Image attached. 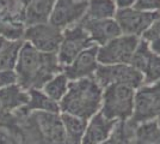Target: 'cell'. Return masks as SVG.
<instances>
[{"label":"cell","instance_id":"19","mask_svg":"<svg viewBox=\"0 0 160 144\" xmlns=\"http://www.w3.org/2000/svg\"><path fill=\"white\" fill-rule=\"evenodd\" d=\"M60 118L65 130L66 144H81L86 130L87 120L67 113H60Z\"/></svg>","mask_w":160,"mask_h":144},{"label":"cell","instance_id":"7","mask_svg":"<svg viewBox=\"0 0 160 144\" xmlns=\"http://www.w3.org/2000/svg\"><path fill=\"white\" fill-rule=\"evenodd\" d=\"M96 81L104 89L110 84H124L133 89L143 85V76L130 64L99 65L94 73Z\"/></svg>","mask_w":160,"mask_h":144},{"label":"cell","instance_id":"24","mask_svg":"<svg viewBox=\"0 0 160 144\" xmlns=\"http://www.w3.org/2000/svg\"><path fill=\"white\" fill-rule=\"evenodd\" d=\"M134 131L135 124L130 120L118 121L110 137L102 144H134Z\"/></svg>","mask_w":160,"mask_h":144},{"label":"cell","instance_id":"10","mask_svg":"<svg viewBox=\"0 0 160 144\" xmlns=\"http://www.w3.org/2000/svg\"><path fill=\"white\" fill-rule=\"evenodd\" d=\"M159 16L160 12H146L132 6L118 8L115 14V19L123 35H130L141 39L143 33Z\"/></svg>","mask_w":160,"mask_h":144},{"label":"cell","instance_id":"29","mask_svg":"<svg viewBox=\"0 0 160 144\" xmlns=\"http://www.w3.org/2000/svg\"><path fill=\"white\" fill-rule=\"evenodd\" d=\"M19 1L22 3V4H23V5H24V6L27 7V5H29V4H30L32 0H19Z\"/></svg>","mask_w":160,"mask_h":144},{"label":"cell","instance_id":"5","mask_svg":"<svg viewBox=\"0 0 160 144\" xmlns=\"http://www.w3.org/2000/svg\"><path fill=\"white\" fill-rule=\"evenodd\" d=\"M130 121L135 125L147 121L160 124V82L143 84L136 89Z\"/></svg>","mask_w":160,"mask_h":144},{"label":"cell","instance_id":"23","mask_svg":"<svg viewBox=\"0 0 160 144\" xmlns=\"http://www.w3.org/2000/svg\"><path fill=\"white\" fill-rule=\"evenodd\" d=\"M69 79L67 78V76L63 72H60L58 75H55L53 78H50L42 90L47 94L52 100L56 101L59 103L63 99V96L66 95L67 90H68V85H69Z\"/></svg>","mask_w":160,"mask_h":144},{"label":"cell","instance_id":"16","mask_svg":"<svg viewBox=\"0 0 160 144\" xmlns=\"http://www.w3.org/2000/svg\"><path fill=\"white\" fill-rule=\"evenodd\" d=\"M29 101V93L16 83L0 90V119L18 112Z\"/></svg>","mask_w":160,"mask_h":144},{"label":"cell","instance_id":"17","mask_svg":"<svg viewBox=\"0 0 160 144\" xmlns=\"http://www.w3.org/2000/svg\"><path fill=\"white\" fill-rule=\"evenodd\" d=\"M29 93L28 103L18 110V113L29 112H47V113H60V107L56 101L52 100L42 89H31Z\"/></svg>","mask_w":160,"mask_h":144},{"label":"cell","instance_id":"27","mask_svg":"<svg viewBox=\"0 0 160 144\" xmlns=\"http://www.w3.org/2000/svg\"><path fill=\"white\" fill-rule=\"evenodd\" d=\"M17 83L14 71H0V90Z\"/></svg>","mask_w":160,"mask_h":144},{"label":"cell","instance_id":"6","mask_svg":"<svg viewBox=\"0 0 160 144\" xmlns=\"http://www.w3.org/2000/svg\"><path fill=\"white\" fill-rule=\"evenodd\" d=\"M139 42L140 37L122 34L105 45L99 46L97 55L99 65L130 64Z\"/></svg>","mask_w":160,"mask_h":144},{"label":"cell","instance_id":"31","mask_svg":"<svg viewBox=\"0 0 160 144\" xmlns=\"http://www.w3.org/2000/svg\"><path fill=\"white\" fill-rule=\"evenodd\" d=\"M5 1H6V0H0V7L2 6L4 4H5Z\"/></svg>","mask_w":160,"mask_h":144},{"label":"cell","instance_id":"22","mask_svg":"<svg viewBox=\"0 0 160 144\" xmlns=\"http://www.w3.org/2000/svg\"><path fill=\"white\" fill-rule=\"evenodd\" d=\"M134 144H160V124L147 121L135 125Z\"/></svg>","mask_w":160,"mask_h":144},{"label":"cell","instance_id":"14","mask_svg":"<svg viewBox=\"0 0 160 144\" xmlns=\"http://www.w3.org/2000/svg\"><path fill=\"white\" fill-rule=\"evenodd\" d=\"M80 24L87 31L93 45L98 47L122 35V31L115 18L98 21H81Z\"/></svg>","mask_w":160,"mask_h":144},{"label":"cell","instance_id":"9","mask_svg":"<svg viewBox=\"0 0 160 144\" xmlns=\"http://www.w3.org/2000/svg\"><path fill=\"white\" fill-rule=\"evenodd\" d=\"M63 31L53 24L42 23L31 27H27L24 30L23 40L29 42L33 48L43 53H58L62 41Z\"/></svg>","mask_w":160,"mask_h":144},{"label":"cell","instance_id":"13","mask_svg":"<svg viewBox=\"0 0 160 144\" xmlns=\"http://www.w3.org/2000/svg\"><path fill=\"white\" fill-rule=\"evenodd\" d=\"M98 46H91L82 51L69 65L63 67L62 72L69 81H77L88 77H94V73L99 66L98 62Z\"/></svg>","mask_w":160,"mask_h":144},{"label":"cell","instance_id":"4","mask_svg":"<svg viewBox=\"0 0 160 144\" xmlns=\"http://www.w3.org/2000/svg\"><path fill=\"white\" fill-rule=\"evenodd\" d=\"M136 90L124 84H110L103 90L100 113L108 119L127 121L133 117Z\"/></svg>","mask_w":160,"mask_h":144},{"label":"cell","instance_id":"2","mask_svg":"<svg viewBox=\"0 0 160 144\" xmlns=\"http://www.w3.org/2000/svg\"><path fill=\"white\" fill-rule=\"evenodd\" d=\"M103 88L94 77L71 81L66 95L59 102L60 113L72 114L88 120L102 107Z\"/></svg>","mask_w":160,"mask_h":144},{"label":"cell","instance_id":"21","mask_svg":"<svg viewBox=\"0 0 160 144\" xmlns=\"http://www.w3.org/2000/svg\"><path fill=\"white\" fill-rule=\"evenodd\" d=\"M24 40H6L0 48V71H14Z\"/></svg>","mask_w":160,"mask_h":144},{"label":"cell","instance_id":"18","mask_svg":"<svg viewBox=\"0 0 160 144\" xmlns=\"http://www.w3.org/2000/svg\"><path fill=\"white\" fill-rule=\"evenodd\" d=\"M55 0H32L25 7V28L48 23L53 12Z\"/></svg>","mask_w":160,"mask_h":144},{"label":"cell","instance_id":"28","mask_svg":"<svg viewBox=\"0 0 160 144\" xmlns=\"http://www.w3.org/2000/svg\"><path fill=\"white\" fill-rule=\"evenodd\" d=\"M136 0H115L116 5L118 8H126V7H132L134 6Z\"/></svg>","mask_w":160,"mask_h":144},{"label":"cell","instance_id":"26","mask_svg":"<svg viewBox=\"0 0 160 144\" xmlns=\"http://www.w3.org/2000/svg\"><path fill=\"white\" fill-rule=\"evenodd\" d=\"M133 7L146 12H160V0H136Z\"/></svg>","mask_w":160,"mask_h":144},{"label":"cell","instance_id":"30","mask_svg":"<svg viewBox=\"0 0 160 144\" xmlns=\"http://www.w3.org/2000/svg\"><path fill=\"white\" fill-rule=\"evenodd\" d=\"M6 41V39L5 37H2V36H0V48H1V46L4 45V42Z\"/></svg>","mask_w":160,"mask_h":144},{"label":"cell","instance_id":"3","mask_svg":"<svg viewBox=\"0 0 160 144\" xmlns=\"http://www.w3.org/2000/svg\"><path fill=\"white\" fill-rule=\"evenodd\" d=\"M28 131L33 144H66L65 130L60 113H25Z\"/></svg>","mask_w":160,"mask_h":144},{"label":"cell","instance_id":"25","mask_svg":"<svg viewBox=\"0 0 160 144\" xmlns=\"http://www.w3.org/2000/svg\"><path fill=\"white\" fill-rule=\"evenodd\" d=\"M141 39L148 43L149 48L153 51L154 53L160 54V16L143 33Z\"/></svg>","mask_w":160,"mask_h":144},{"label":"cell","instance_id":"11","mask_svg":"<svg viewBox=\"0 0 160 144\" xmlns=\"http://www.w3.org/2000/svg\"><path fill=\"white\" fill-rule=\"evenodd\" d=\"M86 8L87 0H55L49 23L63 31L79 24L86 13Z\"/></svg>","mask_w":160,"mask_h":144},{"label":"cell","instance_id":"8","mask_svg":"<svg viewBox=\"0 0 160 144\" xmlns=\"http://www.w3.org/2000/svg\"><path fill=\"white\" fill-rule=\"evenodd\" d=\"M91 46H93V42L91 41L87 31L80 23L74 27L65 29L62 41L56 53L61 66L65 67L69 65L82 51Z\"/></svg>","mask_w":160,"mask_h":144},{"label":"cell","instance_id":"1","mask_svg":"<svg viewBox=\"0 0 160 144\" xmlns=\"http://www.w3.org/2000/svg\"><path fill=\"white\" fill-rule=\"evenodd\" d=\"M56 53H43L24 41L14 67L17 84L24 90L42 89L55 75L62 72Z\"/></svg>","mask_w":160,"mask_h":144},{"label":"cell","instance_id":"12","mask_svg":"<svg viewBox=\"0 0 160 144\" xmlns=\"http://www.w3.org/2000/svg\"><path fill=\"white\" fill-rule=\"evenodd\" d=\"M130 65L142 73L143 84L160 82V54L154 53L145 40L140 39Z\"/></svg>","mask_w":160,"mask_h":144},{"label":"cell","instance_id":"20","mask_svg":"<svg viewBox=\"0 0 160 144\" xmlns=\"http://www.w3.org/2000/svg\"><path fill=\"white\" fill-rule=\"evenodd\" d=\"M118 7L115 0H87L86 13L82 21H98L115 18Z\"/></svg>","mask_w":160,"mask_h":144},{"label":"cell","instance_id":"15","mask_svg":"<svg viewBox=\"0 0 160 144\" xmlns=\"http://www.w3.org/2000/svg\"><path fill=\"white\" fill-rule=\"evenodd\" d=\"M118 121L105 118L100 112L87 120L81 144H102L110 137Z\"/></svg>","mask_w":160,"mask_h":144}]
</instances>
